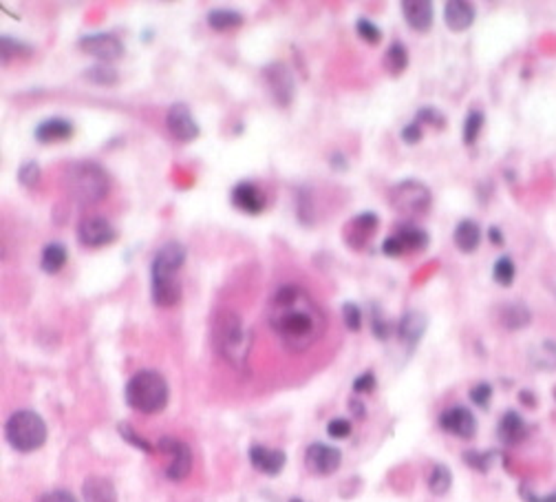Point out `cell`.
Masks as SVG:
<instances>
[{
  "label": "cell",
  "mask_w": 556,
  "mask_h": 502,
  "mask_svg": "<svg viewBox=\"0 0 556 502\" xmlns=\"http://www.w3.org/2000/svg\"><path fill=\"white\" fill-rule=\"evenodd\" d=\"M267 321L283 348L290 352H307L327 330L322 310L300 286H283L272 294Z\"/></svg>",
  "instance_id": "1"
},
{
  "label": "cell",
  "mask_w": 556,
  "mask_h": 502,
  "mask_svg": "<svg viewBox=\"0 0 556 502\" xmlns=\"http://www.w3.org/2000/svg\"><path fill=\"white\" fill-rule=\"evenodd\" d=\"M212 326H214L212 334H214L217 352L236 370L245 368L247 356H250V348H252V338H250V332L245 330L241 316L232 310H221V312H217Z\"/></svg>",
  "instance_id": "2"
},
{
  "label": "cell",
  "mask_w": 556,
  "mask_h": 502,
  "mask_svg": "<svg viewBox=\"0 0 556 502\" xmlns=\"http://www.w3.org/2000/svg\"><path fill=\"white\" fill-rule=\"evenodd\" d=\"M168 383L155 370L137 372L124 390L126 403L141 414H157L168 405Z\"/></svg>",
  "instance_id": "3"
},
{
  "label": "cell",
  "mask_w": 556,
  "mask_h": 502,
  "mask_svg": "<svg viewBox=\"0 0 556 502\" xmlns=\"http://www.w3.org/2000/svg\"><path fill=\"white\" fill-rule=\"evenodd\" d=\"M65 186L77 202L95 204L99 199L107 197L111 182H109V175L102 171L99 164L75 162V164H69L65 171Z\"/></svg>",
  "instance_id": "4"
},
{
  "label": "cell",
  "mask_w": 556,
  "mask_h": 502,
  "mask_svg": "<svg viewBox=\"0 0 556 502\" xmlns=\"http://www.w3.org/2000/svg\"><path fill=\"white\" fill-rule=\"evenodd\" d=\"M7 443L16 452H36L47 443V423L43 416L31 412V410H20L13 412L5 425Z\"/></svg>",
  "instance_id": "5"
},
{
  "label": "cell",
  "mask_w": 556,
  "mask_h": 502,
  "mask_svg": "<svg viewBox=\"0 0 556 502\" xmlns=\"http://www.w3.org/2000/svg\"><path fill=\"white\" fill-rule=\"evenodd\" d=\"M388 202L393 206V210L402 217L420 219L430 210L432 195L426 184L418 182V179H404V182L396 184L388 191Z\"/></svg>",
  "instance_id": "6"
},
{
  "label": "cell",
  "mask_w": 556,
  "mask_h": 502,
  "mask_svg": "<svg viewBox=\"0 0 556 502\" xmlns=\"http://www.w3.org/2000/svg\"><path fill=\"white\" fill-rule=\"evenodd\" d=\"M159 452L163 456H168V465H166V476L175 483L188 478L190 469H192V452L190 447L181 443L177 438H161L159 440Z\"/></svg>",
  "instance_id": "7"
},
{
  "label": "cell",
  "mask_w": 556,
  "mask_h": 502,
  "mask_svg": "<svg viewBox=\"0 0 556 502\" xmlns=\"http://www.w3.org/2000/svg\"><path fill=\"white\" fill-rule=\"evenodd\" d=\"M80 49L99 60L102 65H111L124 55V45L113 33H89L80 38Z\"/></svg>",
  "instance_id": "8"
},
{
  "label": "cell",
  "mask_w": 556,
  "mask_h": 502,
  "mask_svg": "<svg viewBox=\"0 0 556 502\" xmlns=\"http://www.w3.org/2000/svg\"><path fill=\"white\" fill-rule=\"evenodd\" d=\"M117 230L104 217H85L77 226V242L85 248H102L113 244Z\"/></svg>",
  "instance_id": "9"
},
{
  "label": "cell",
  "mask_w": 556,
  "mask_h": 502,
  "mask_svg": "<svg viewBox=\"0 0 556 502\" xmlns=\"http://www.w3.org/2000/svg\"><path fill=\"white\" fill-rule=\"evenodd\" d=\"M183 264H185V248L179 242L163 244L153 257L151 279H175Z\"/></svg>",
  "instance_id": "10"
},
{
  "label": "cell",
  "mask_w": 556,
  "mask_h": 502,
  "mask_svg": "<svg viewBox=\"0 0 556 502\" xmlns=\"http://www.w3.org/2000/svg\"><path fill=\"white\" fill-rule=\"evenodd\" d=\"M166 129L177 139V142H192L199 137V124L188 105L177 102L168 109L166 115Z\"/></svg>",
  "instance_id": "11"
},
{
  "label": "cell",
  "mask_w": 556,
  "mask_h": 502,
  "mask_svg": "<svg viewBox=\"0 0 556 502\" xmlns=\"http://www.w3.org/2000/svg\"><path fill=\"white\" fill-rule=\"evenodd\" d=\"M342 463L340 449L325 445V443H314L309 445L305 452V467L312 471L314 476H329L334 474Z\"/></svg>",
  "instance_id": "12"
},
{
  "label": "cell",
  "mask_w": 556,
  "mask_h": 502,
  "mask_svg": "<svg viewBox=\"0 0 556 502\" xmlns=\"http://www.w3.org/2000/svg\"><path fill=\"white\" fill-rule=\"evenodd\" d=\"M440 425L444 432L457 436V438H472L477 434V418L468 407L464 405H455V407H448L442 416H440Z\"/></svg>",
  "instance_id": "13"
},
{
  "label": "cell",
  "mask_w": 556,
  "mask_h": 502,
  "mask_svg": "<svg viewBox=\"0 0 556 502\" xmlns=\"http://www.w3.org/2000/svg\"><path fill=\"white\" fill-rule=\"evenodd\" d=\"M378 226H380V217H378L376 213L366 210V213L356 215L351 222L344 226V239H347V244L351 246L354 250L364 248L369 239L376 235Z\"/></svg>",
  "instance_id": "14"
},
{
  "label": "cell",
  "mask_w": 556,
  "mask_h": 502,
  "mask_svg": "<svg viewBox=\"0 0 556 502\" xmlns=\"http://www.w3.org/2000/svg\"><path fill=\"white\" fill-rule=\"evenodd\" d=\"M265 82L270 87V93L274 95V100L280 107H287L294 97V78L290 73V69L283 65H270L265 71Z\"/></svg>",
  "instance_id": "15"
},
{
  "label": "cell",
  "mask_w": 556,
  "mask_h": 502,
  "mask_svg": "<svg viewBox=\"0 0 556 502\" xmlns=\"http://www.w3.org/2000/svg\"><path fill=\"white\" fill-rule=\"evenodd\" d=\"M497 438L506 447H517L519 443H523L528 438V423L523 420V416L519 412L508 410L497 425Z\"/></svg>",
  "instance_id": "16"
},
{
  "label": "cell",
  "mask_w": 556,
  "mask_h": 502,
  "mask_svg": "<svg viewBox=\"0 0 556 502\" xmlns=\"http://www.w3.org/2000/svg\"><path fill=\"white\" fill-rule=\"evenodd\" d=\"M477 18V9L466 0H448L444 5V23L450 31H466Z\"/></svg>",
  "instance_id": "17"
},
{
  "label": "cell",
  "mask_w": 556,
  "mask_h": 502,
  "mask_svg": "<svg viewBox=\"0 0 556 502\" xmlns=\"http://www.w3.org/2000/svg\"><path fill=\"white\" fill-rule=\"evenodd\" d=\"M232 204L247 215H258L265 210V195L256 184L241 182L232 188Z\"/></svg>",
  "instance_id": "18"
},
{
  "label": "cell",
  "mask_w": 556,
  "mask_h": 502,
  "mask_svg": "<svg viewBox=\"0 0 556 502\" xmlns=\"http://www.w3.org/2000/svg\"><path fill=\"white\" fill-rule=\"evenodd\" d=\"M402 14L413 31H428L432 27V20H435L432 3H428V0H404Z\"/></svg>",
  "instance_id": "19"
},
{
  "label": "cell",
  "mask_w": 556,
  "mask_h": 502,
  "mask_svg": "<svg viewBox=\"0 0 556 502\" xmlns=\"http://www.w3.org/2000/svg\"><path fill=\"white\" fill-rule=\"evenodd\" d=\"M285 452L280 449H270L263 445H254L250 449V463L256 471L267 474V476H276L280 474V469L285 467Z\"/></svg>",
  "instance_id": "20"
},
{
  "label": "cell",
  "mask_w": 556,
  "mask_h": 502,
  "mask_svg": "<svg viewBox=\"0 0 556 502\" xmlns=\"http://www.w3.org/2000/svg\"><path fill=\"white\" fill-rule=\"evenodd\" d=\"M73 137V124L65 117H49L36 127V139L40 144H58Z\"/></svg>",
  "instance_id": "21"
},
{
  "label": "cell",
  "mask_w": 556,
  "mask_h": 502,
  "mask_svg": "<svg viewBox=\"0 0 556 502\" xmlns=\"http://www.w3.org/2000/svg\"><path fill=\"white\" fill-rule=\"evenodd\" d=\"M426 326H428V319L418 312V310H410L400 319V326H398V334L400 341L408 348H415L420 343V338L426 334Z\"/></svg>",
  "instance_id": "22"
},
{
  "label": "cell",
  "mask_w": 556,
  "mask_h": 502,
  "mask_svg": "<svg viewBox=\"0 0 556 502\" xmlns=\"http://www.w3.org/2000/svg\"><path fill=\"white\" fill-rule=\"evenodd\" d=\"M82 498L85 502H117V491L109 478L91 476L82 485Z\"/></svg>",
  "instance_id": "23"
},
{
  "label": "cell",
  "mask_w": 556,
  "mask_h": 502,
  "mask_svg": "<svg viewBox=\"0 0 556 502\" xmlns=\"http://www.w3.org/2000/svg\"><path fill=\"white\" fill-rule=\"evenodd\" d=\"M452 242H455V246L466 255L475 252L481 244L479 224L472 222V219H462V222L455 226V230H452Z\"/></svg>",
  "instance_id": "24"
},
{
  "label": "cell",
  "mask_w": 556,
  "mask_h": 502,
  "mask_svg": "<svg viewBox=\"0 0 556 502\" xmlns=\"http://www.w3.org/2000/svg\"><path fill=\"white\" fill-rule=\"evenodd\" d=\"M499 321H501V326H503L506 330L517 332V330H523V328L530 326L532 312H530V308H528L525 304H521V301H510V304L501 306V310H499Z\"/></svg>",
  "instance_id": "25"
},
{
  "label": "cell",
  "mask_w": 556,
  "mask_h": 502,
  "mask_svg": "<svg viewBox=\"0 0 556 502\" xmlns=\"http://www.w3.org/2000/svg\"><path fill=\"white\" fill-rule=\"evenodd\" d=\"M396 237L400 239V244L404 246V252H420L428 248V233L415 224H402L396 230Z\"/></svg>",
  "instance_id": "26"
},
{
  "label": "cell",
  "mask_w": 556,
  "mask_h": 502,
  "mask_svg": "<svg viewBox=\"0 0 556 502\" xmlns=\"http://www.w3.org/2000/svg\"><path fill=\"white\" fill-rule=\"evenodd\" d=\"M67 257H69V252L62 244H58V242L47 244L43 250V257H40V268L47 274H55L67 266Z\"/></svg>",
  "instance_id": "27"
},
{
  "label": "cell",
  "mask_w": 556,
  "mask_h": 502,
  "mask_svg": "<svg viewBox=\"0 0 556 502\" xmlns=\"http://www.w3.org/2000/svg\"><path fill=\"white\" fill-rule=\"evenodd\" d=\"M530 363L537 370H556V341H543L530 352Z\"/></svg>",
  "instance_id": "28"
},
{
  "label": "cell",
  "mask_w": 556,
  "mask_h": 502,
  "mask_svg": "<svg viewBox=\"0 0 556 502\" xmlns=\"http://www.w3.org/2000/svg\"><path fill=\"white\" fill-rule=\"evenodd\" d=\"M243 16L234 9H212L208 14V25L214 31H230L243 25Z\"/></svg>",
  "instance_id": "29"
},
{
  "label": "cell",
  "mask_w": 556,
  "mask_h": 502,
  "mask_svg": "<svg viewBox=\"0 0 556 502\" xmlns=\"http://www.w3.org/2000/svg\"><path fill=\"white\" fill-rule=\"evenodd\" d=\"M408 67V51L402 43H393L384 53V69L391 75H400Z\"/></svg>",
  "instance_id": "30"
},
{
  "label": "cell",
  "mask_w": 556,
  "mask_h": 502,
  "mask_svg": "<svg viewBox=\"0 0 556 502\" xmlns=\"http://www.w3.org/2000/svg\"><path fill=\"white\" fill-rule=\"evenodd\" d=\"M492 277H494V281H497L501 288H510L514 284V279H517V266H514V261H512L510 255H501L497 261H494Z\"/></svg>",
  "instance_id": "31"
},
{
  "label": "cell",
  "mask_w": 556,
  "mask_h": 502,
  "mask_svg": "<svg viewBox=\"0 0 556 502\" xmlns=\"http://www.w3.org/2000/svg\"><path fill=\"white\" fill-rule=\"evenodd\" d=\"M85 78L89 80V82H93V85L113 87V85H117L119 73H117L115 67L102 65V63H99V65H95V67H91V69H87V71H85Z\"/></svg>",
  "instance_id": "32"
},
{
  "label": "cell",
  "mask_w": 556,
  "mask_h": 502,
  "mask_svg": "<svg viewBox=\"0 0 556 502\" xmlns=\"http://www.w3.org/2000/svg\"><path fill=\"white\" fill-rule=\"evenodd\" d=\"M452 487V474L446 465H435L428 476V489L435 496H444L448 493V489Z\"/></svg>",
  "instance_id": "33"
},
{
  "label": "cell",
  "mask_w": 556,
  "mask_h": 502,
  "mask_svg": "<svg viewBox=\"0 0 556 502\" xmlns=\"http://www.w3.org/2000/svg\"><path fill=\"white\" fill-rule=\"evenodd\" d=\"M484 111L481 109H472L466 115V122H464V144L472 146L479 139V133L484 129Z\"/></svg>",
  "instance_id": "34"
},
{
  "label": "cell",
  "mask_w": 556,
  "mask_h": 502,
  "mask_svg": "<svg viewBox=\"0 0 556 502\" xmlns=\"http://www.w3.org/2000/svg\"><path fill=\"white\" fill-rule=\"evenodd\" d=\"M33 49L27 45V43H20V40L16 38H9V36H3L0 38V55H3L5 63H9L11 58H20V55H29Z\"/></svg>",
  "instance_id": "35"
},
{
  "label": "cell",
  "mask_w": 556,
  "mask_h": 502,
  "mask_svg": "<svg viewBox=\"0 0 556 502\" xmlns=\"http://www.w3.org/2000/svg\"><path fill=\"white\" fill-rule=\"evenodd\" d=\"M494 458H497V452H492V449H490V452H477V449H470V452L464 454L466 465L472 467V469H477V471H481V474H486V471L492 467Z\"/></svg>",
  "instance_id": "36"
},
{
  "label": "cell",
  "mask_w": 556,
  "mask_h": 502,
  "mask_svg": "<svg viewBox=\"0 0 556 502\" xmlns=\"http://www.w3.org/2000/svg\"><path fill=\"white\" fill-rule=\"evenodd\" d=\"M356 31H358V36L364 40V43H369V45H378L380 40H382L380 27H378L376 23H371L369 18H360V20H358V23H356Z\"/></svg>",
  "instance_id": "37"
},
{
  "label": "cell",
  "mask_w": 556,
  "mask_h": 502,
  "mask_svg": "<svg viewBox=\"0 0 556 502\" xmlns=\"http://www.w3.org/2000/svg\"><path fill=\"white\" fill-rule=\"evenodd\" d=\"M119 436L124 438V440H129V443L133 445V447H137V449H143L146 454H153V445L148 443V440H143L131 425H126V423H119Z\"/></svg>",
  "instance_id": "38"
},
{
  "label": "cell",
  "mask_w": 556,
  "mask_h": 502,
  "mask_svg": "<svg viewBox=\"0 0 556 502\" xmlns=\"http://www.w3.org/2000/svg\"><path fill=\"white\" fill-rule=\"evenodd\" d=\"M418 122L420 124H428V127H435V129H444L446 127V117L442 111L432 109V107H422L418 111Z\"/></svg>",
  "instance_id": "39"
},
{
  "label": "cell",
  "mask_w": 556,
  "mask_h": 502,
  "mask_svg": "<svg viewBox=\"0 0 556 502\" xmlns=\"http://www.w3.org/2000/svg\"><path fill=\"white\" fill-rule=\"evenodd\" d=\"M490 398H492V388L488 383H477L470 388V400L481 410H488L490 405Z\"/></svg>",
  "instance_id": "40"
},
{
  "label": "cell",
  "mask_w": 556,
  "mask_h": 502,
  "mask_svg": "<svg viewBox=\"0 0 556 502\" xmlns=\"http://www.w3.org/2000/svg\"><path fill=\"white\" fill-rule=\"evenodd\" d=\"M342 319H344V326L351 332H358L360 326H362V312L356 304H344L342 306Z\"/></svg>",
  "instance_id": "41"
},
{
  "label": "cell",
  "mask_w": 556,
  "mask_h": 502,
  "mask_svg": "<svg viewBox=\"0 0 556 502\" xmlns=\"http://www.w3.org/2000/svg\"><path fill=\"white\" fill-rule=\"evenodd\" d=\"M371 332L376 334V338L386 341L391 336V324L382 316L380 310H374V319H371Z\"/></svg>",
  "instance_id": "42"
},
{
  "label": "cell",
  "mask_w": 556,
  "mask_h": 502,
  "mask_svg": "<svg viewBox=\"0 0 556 502\" xmlns=\"http://www.w3.org/2000/svg\"><path fill=\"white\" fill-rule=\"evenodd\" d=\"M18 179H20V184H25V186H36V182L40 179V166L36 162L23 164L18 171Z\"/></svg>",
  "instance_id": "43"
},
{
  "label": "cell",
  "mask_w": 556,
  "mask_h": 502,
  "mask_svg": "<svg viewBox=\"0 0 556 502\" xmlns=\"http://www.w3.org/2000/svg\"><path fill=\"white\" fill-rule=\"evenodd\" d=\"M519 496L523 498V502H556V491H552V493H537L530 485H521Z\"/></svg>",
  "instance_id": "44"
},
{
  "label": "cell",
  "mask_w": 556,
  "mask_h": 502,
  "mask_svg": "<svg viewBox=\"0 0 556 502\" xmlns=\"http://www.w3.org/2000/svg\"><path fill=\"white\" fill-rule=\"evenodd\" d=\"M400 137H402L404 144H418L420 139L424 137V129H422V124L415 119V122H410V124H406V127L402 129V135H400Z\"/></svg>",
  "instance_id": "45"
},
{
  "label": "cell",
  "mask_w": 556,
  "mask_h": 502,
  "mask_svg": "<svg viewBox=\"0 0 556 502\" xmlns=\"http://www.w3.org/2000/svg\"><path fill=\"white\" fill-rule=\"evenodd\" d=\"M327 434L332 438H347L351 434V423L347 418H334L332 423L327 425Z\"/></svg>",
  "instance_id": "46"
},
{
  "label": "cell",
  "mask_w": 556,
  "mask_h": 502,
  "mask_svg": "<svg viewBox=\"0 0 556 502\" xmlns=\"http://www.w3.org/2000/svg\"><path fill=\"white\" fill-rule=\"evenodd\" d=\"M376 390V376L374 372H364L362 376H358L354 380V392L356 394H369Z\"/></svg>",
  "instance_id": "47"
},
{
  "label": "cell",
  "mask_w": 556,
  "mask_h": 502,
  "mask_svg": "<svg viewBox=\"0 0 556 502\" xmlns=\"http://www.w3.org/2000/svg\"><path fill=\"white\" fill-rule=\"evenodd\" d=\"M38 502H77V498H75L71 491L55 489V491H49V493H45V496H40Z\"/></svg>",
  "instance_id": "48"
},
{
  "label": "cell",
  "mask_w": 556,
  "mask_h": 502,
  "mask_svg": "<svg viewBox=\"0 0 556 502\" xmlns=\"http://www.w3.org/2000/svg\"><path fill=\"white\" fill-rule=\"evenodd\" d=\"M382 252L386 257H400L404 252V246L400 244V239L396 235H391V237H386L382 242Z\"/></svg>",
  "instance_id": "49"
},
{
  "label": "cell",
  "mask_w": 556,
  "mask_h": 502,
  "mask_svg": "<svg viewBox=\"0 0 556 502\" xmlns=\"http://www.w3.org/2000/svg\"><path fill=\"white\" fill-rule=\"evenodd\" d=\"M488 239H490V244H494V246H503V233H501V228L490 226V228H488Z\"/></svg>",
  "instance_id": "50"
},
{
  "label": "cell",
  "mask_w": 556,
  "mask_h": 502,
  "mask_svg": "<svg viewBox=\"0 0 556 502\" xmlns=\"http://www.w3.org/2000/svg\"><path fill=\"white\" fill-rule=\"evenodd\" d=\"M329 162H332V166H334V169H338V171H344V169H347V159L342 157V153H340V151H336L332 157H329Z\"/></svg>",
  "instance_id": "51"
},
{
  "label": "cell",
  "mask_w": 556,
  "mask_h": 502,
  "mask_svg": "<svg viewBox=\"0 0 556 502\" xmlns=\"http://www.w3.org/2000/svg\"><path fill=\"white\" fill-rule=\"evenodd\" d=\"M519 398H521L523 405H530V407L537 405V396H534V392H530V390H521V392H519Z\"/></svg>",
  "instance_id": "52"
},
{
  "label": "cell",
  "mask_w": 556,
  "mask_h": 502,
  "mask_svg": "<svg viewBox=\"0 0 556 502\" xmlns=\"http://www.w3.org/2000/svg\"><path fill=\"white\" fill-rule=\"evenodd\" d=\"M351 412H356V414H358L360 418L364 416V407H362V405L358 403V400H351Z\"/></svg>",
  "instance_id": "53"
},
{
  "label": "cell",
  "mask_w": 556,
  "mask_h": 502,
  "mask_svg": "<svg viewBox=\"0 0 556 502\" xmlns=\"http://www.w3.org/2000/svg\"><path fill=\"white\" fill-rule=\"evenodd\" d=\"M290 502H305V500H300V498H292Z\"/></svg>",
  "instance_id": "54"
},
{
  "label": "cell",
  "mask_w": 556,
  "mask_h": 502,
  "mask_svg": "<svg viewBox=\"0 0 556 502\" xmlns=\"http://www.w3.org/2000/svg\"><path fill=\"white\" fill-rule=\"evenodd\" d=\"M552 396H554V400H556V388H554V392H552Z\"/></svg>",
  "instance_id": "55"
}]
</instances>
